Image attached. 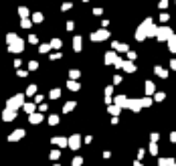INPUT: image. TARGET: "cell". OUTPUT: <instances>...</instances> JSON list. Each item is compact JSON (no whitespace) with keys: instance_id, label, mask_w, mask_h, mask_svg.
<instances>
[{"instance_id":"6da1fadb","label":"cell","mask_w":176,"mask_h":166,"mask_svg":"<svg viewBox=\"0 0 176 166\" xmlns=\"http://www.w3.org/2000/svg\"><path fill=\"white\" fill-rule=\"evenodd\" d=\"M156 34H158V39L160 41H170L172 39V30L170 29H158Z\"/></svg>"},{"instance_id":"7a4b0ae2","label":"cell","mask_w":176,"mask_h":166,"mask_svg":"<svg viewBox=\"0 0 176 166\" xmlns=\"http://www.w3.org/2000/svg\"><path fill=\"white\" fill-rule=\"evenodd\" d=\"M22 99H25V95H16V97H12L8 101V109H16L20 103H22Z\"/></svg>"},{"instance_id":"3957f363","label":"cell","mask_w":176,"mask_h":166,"mask_svg":"<svg viewBox=\"0 0 176 166\" xmlns=\"http://www.w3.org/2000/svg\"><path fill=\"white\" fill-rule=\"evenodd\" d=\"M93 41H103V39H108V33L105 30H99V33H93V37H91Z\"/></svg>"},{"instance_id":"277c9868","label":"cell","mask_w":176,"mask_h":166,"mask_svg":"<svg viewBox=\"0 0 176 166\" xmlns=\"http://www.w3.org/2000/svg\"><path fill=\"white\" fill-rule=\"evenodd\" d=\"M113 61H117L115 53H108V55H105V63H113Z\"/></svg>"},{"instance_id":"5b68a950","label":"cell","mask_w":176,"mask_h":166,"mask_svg":"<svg viewBox=\"0 0 176 166\" xmlns=\"http://www.w3.org/2000/svg\"><path fill=\"white\" fill-rule=\"evenodd\" d=\"M168 45H170V51H172V53H176V37H172V39L168 41Z\"/></svg>"},{"instance_id":"8992f818","label":"cell","mask_w":176,"mask_h":166,"mask_svg":"<svg viewBox=\"0 0 176 166\" xmlns=\"http://www.w3.org/2000/svg\"><path fill=\"white\" fill-rule=\"evenodd\" d=\"M156 73H158V75H160V77H166V71H164V69H160V67H158V69H156Z\"/></svg>"},{"instance_id":"52a82bcc","label":"cell","mask_w":176,"mask_h":166,"mask_svg":"<svg viewBox=\"0 0 176 166\" xmlns=\"http://www.w3.org/2000/svg\"><path fill=\"white\" fill-rule=\"evenodd\" d=\"M75 49H81V39L79 37H75Z\"/></svg>"},{"instance_id":"ba28073f","label":"cell","mask_w":176,"mask_h":166,"mask_svg":"<svg viewBox=\"0 0 176 166\" xmlns=\"http://www.w3.org/2000/svg\"><path fill=\"white\" fill-rule=\"evenodd\" d=\"M69 87H71V89H79V85L75 81H69Z\"/></svg>"},{"instance_id":"9c48e42d","label":"cell","mask_w":176,"mask_h":166,"mask_svg":"<svg viewBox=\"0 0 176 166\" xmlns=\"http://www.w3.org/2000/svg\"><path fill=\"white\" fill-rule=\"evenodd\" d=\"M18 12H20V14H22V16H26V14H29V10H26V8H25V6H22V8H20V10H18Z\"/></svg>"},{"instance_id":"30bf717a","label":"cell","mask_w":176,"mask_h":166,"mask_svg":"<svg viewBox=\"0 0 176 166\" xmlns=\"http://www.w3.org/2000/svg\"><path fill=\"white\" fill-rule=\"evenodd\" d=\"M43 20V14H34V22H41Z\"/></svg>"},{"instance_id":"8fae6325","label":"cell","mask_w":176,"mask_h":166,"mask_svg":"<svg viewBox=\"0 0 176 166\" xmlns=\"http://www.w3.org/2000/svg\"><path fill=\"white\" fill-rule=\"evenodd\" d=\"M172 67H174V69H176V61H172Z\"/></svg>"}]
</instances>
